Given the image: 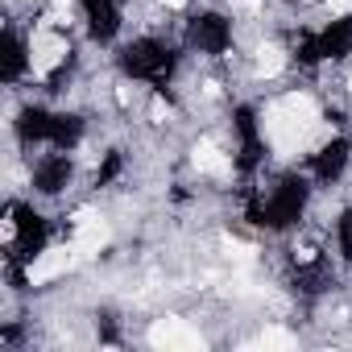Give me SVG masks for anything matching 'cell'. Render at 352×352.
I'll return each instance as SVG.
<instances>
[{
    "instance_id": "6",
    "label": "cell",
    "mask_w": 352,
    "mask_h": 352,
    "mask_svg": "<svg viewBox=\"0 0 352 352\" xmlns=\"http://www.w3.org/2000/svg\"><path fill=\"white\" fill-rule=\"evenodd\" d=\"M191 162H195L199 174H216V179H224V174H228V157L220 153L216 141H199V145L191 149Z\"/></svg>"
},
{
    "instance_id": "8",
    "label": "cell",
    "mask_w": 352,
    "mask_h": 352,
    "mask_svg": "<svg viewBox=\"0 0 352 352\" xmlns=\"http://www.w3.org/2000/svg\"><path fill=\"white\" fill-rule=\"evenodd\" d=\"M257 75H265V79H274V75H282L286 71V54L278 50V46H257Z\"/></svg>"
},
{
    "instance_id": "12",
    "label": "cell",
    "mask_w": 352,
    "mask_h": 352,
    "mask_svg": "<svg viewBox=\"0 0 352 352\" xmlns=\"http://www.w3.org/2000/svg\"><path fill=\"white\" fill-rule=\"evenodd\" d=\"M116 104L120 108H133V87L129 83H116Z\"/></svg>"
},
{
    "instance_id": "10",
    "label": "cell",
    "mask_w": 352,
    "mask_h": 352,
    "mask_svg": "<svg viewBox=\"0 0 352 352\" xmlns=\"http://www.w3.org/2000/svg\"><path fill=\"white\" fill-rule=\"evenodd\" d=\"M224 249H228V257H236V261L253 257V249H249V245H241V241H224Z\"/></svg>"
},
{
    "instance_id": "4",
    "label": "cell",
    "mask_w": 352,
    "mask_h": 352,
    "mask_svg": "<svg viewBox=\"0 0 352 352\" xmlns=\"http://www.w3.org/2000/svg\"><path fill=\"white\" fill-rule=\"evenodd\" d=\"M63 58H67V38H58V34H38L34 38V54H30L34 75H50Z\"/></svg>"
},
{
    "instance_id": "5",
    "label": "cell",
    "mask_w": 352,
    "mask_h": 352,
    "mask_svg": "<svg viewBox=\"0 0 352 352\" xmlns=\"http://www.w3.org/2000/svg\"><path fill=\"white\" fill-rule=\"evenodd\" d=\"M108 241H112V228H108L100 216H91V220L75 224V241H71V245H75V253H79V257H96Z\"/></svg>"
},
{
    "instance_id": "11",
    "label": "cell",
    "mask_w": 352,
    "mask_h": 352,
    "mask_svg": "<svg viewBox=\"0 0 352 352\" xmlns=\"http://www.w3.org/2000/svg\"><path fill=\"white\" fill-rule=\"evenodd\" d=\"M327 13L331 17H348L352 13V0H327Z\"/></svg>"
},
{
    "instance_id": "1",
    "label": "cell",
    "mask_w": 352,
    "mask_h": 352,
    "mask_svg": "<svg viewBox=\"0 0 352 352\" xmlns=\"http://www.w3.org/2000/svg\"><path fill=\"white\" fill-rule=\"evenodd\" d=\"M261 129H265V141H270L282 157H290V153H298V149L307 145V124H298L282 104H274V108L265 112Z\"/></svg>"
},
{
    "instance_id": "7",
    "label": "cell",
    "mask_w": 352,
    "mask_h": 352,
    "mask_svg": "<svg viewBox=\"0 0 352 352\" xmlns=\"http://www.w3.org/2000/svg\"><path fill=\"white\" fill-rule=\"evenodd\" d=\"M282 108H286L298 124H307V129L319 120V104H315L311 96H298V91H294V96H286V100H282Z\"/></svg>"
},
{
    "instance_id": "17",
    "label": "cell",
    "mask_w": 352,
    "mask_h": 352,
    "mask_svg": "<svg viewBox=\"0 0 352 352\" xmlns=\"http://www.w3.org/2000/svg\"><path fill=\"white\" fill-rule=\"evenodd\" d=\"M348 87H352V79H348Z\"/></svg>"
},
{
    "instance_id": "14",
    "label": "cell",
    "mask_w": 352,
    "mask_h": 352,
    "mask_svg": "<svg viewBox=\"0 0 352 352\" xmlns=\"http://www.w3.org/2000/svg\"><path fill=\"white\" fill-rule=\"evenodd\" d=\"M315 257V249L311 245H302V249H294V261H311Z\"/></svg>"
},
{
    "instance_id": "9",
    "label": "cell",
    "mask_w": 352,
    "mask_h": 352,
    "mask_svg": "<svg viewBox=\"0 0 352 352\" xmlns=\"http://www.w3.org/2000/svg\"><path fill=\"white\" fill-rule=\"evenodd\" d=\"M257 348H294V336H290V331H282V327H270V331H261Z\"/></svg>"
},
{
    "instance_id": "13",
    "label": "cell",
    "mask_w": 352,
    "mask_h": 352,
    "mask_svg": "<svg viewBox=\"0 0 352 352\" xmlns=\"http://www.w3.org/2000/svg\"><path fill=\"white\" fill-rule=\"evenodd\" d=\"M149 112H153V120H157V124H166V116H170V108H166L162 100H153V104H149Z\"/></svg>"
},
{
    "instance_id": "15",
    "label": "cell",
    "mask_w": 352,
    "mask_h": 352,
    "mask_svg": "<svg viewBox=\"0 0 352 352\" xmlns=\"http://www.w3.org/2000/svg\"><path fill=\"white\" fill-rule=\"evenodd\" d=\"M236 5H241L245 13H257V9H261V0H236Z\"/></svg>"
},
{
    "instance_id": "16",
    "label": "cell",
    "mask_w": 352,
    "mask_h": 352,
    "mask_svg": "<svg viewBox=\"0 0 352 352\" xmlns=\"http://www.w3.org/2000/svg\"><path fill=\"white\" fill-rule=\"evenodd\" d=\"M162 5H166V9H183V5H187V0H162Z\"/></svg>"
},
{
    "instance_id": "3",
    "label": "cell",
    "mask_w": 352,
    "mask_h": 352,
    "mask_svg": "<svg viewBox=\"0 0 352 352\" xmlns=\"http://www.w3.org/2000/svg\"><path fill=\"white\" fill-rule=\"evenodd\" d=\"M75 245H54V249H46L34 265H30V282L34 286H42V282H54V278H63L71 265H75Z\"/></svg>"
},
{
    "instance_id": "2",
    "label": "cell",
    "mask_w": 352,
    "mask_h": 352,
    "mask_svg": "<svg viewBox=\"0 0 352 352\" xmlns=\"http://www.w3.org/2000/svg\"><path fill=\"white\" fill-rule=\"evenodd\" d=\"M149 344L166 348V352H195V348H204V336L195 327H187L183 319H157L149 327Z\"/></svg>"
}]
</instances>
